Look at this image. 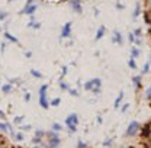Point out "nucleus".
<instances>
[{"mask_svg":"<svg viewBox=\"0 0 151 148\" xmlns=\"http://www.w3.org/2000/svg\"><path fill=\"white\" fill-rule=\"evenodd\" d=\"M112 41L115 42V44H118V45H122V35H121L119 31H113Z\"/></svg>","mask_w":151,"mask_h":148,"instance_id":"nucleus-11","label":"nucleus"},{"mask_svg":"<svg viewBox=\"0 0 151 148\" xmlns=\"http://www.w3.org/2000/svg\"><path fill=\"white\" fill-rule=\"evenodd\" d=\"M35 19H31V22L28 23V28H34V29H39L41 28V23H37V22H34Z\"/></svg>","mask_w":151,"mask_h":148,"instance_id":"nucleus-18","label":"nucleus"},{"mask_svg":"<svg viewBox=\"0 0 151 148\" xmlns=\"http://www.w3.org/2000/svg\"><path fill=\"white\" fill-rule=\"evenodd\" d=\"M112 142H113V139H106V141L103 142V145H105V147H111Z\"/></svg>","mask_w":151,"mask_h":148,"instance_id":"nucleus-33","label":"nucleus"},{"mask_svg":"<svg viewBox=\"0 0 151 148\" xmlns=\"http://www.w3.org/2000/svg\"><path fill=\"white\" fill-rule=\"evenodd\" d=\"M29 100H31V94L26 93V94H25V102H29Z\"/></svg>","mask_w":151,"mask_h":148,"instance_id":"nucleus-36","label":"nucleus"},{"mask_svg":"<svg viewBox=\"0 0 151 148\" xmlns=\"http://www.w3.org/2000/svg\"><path fill=\"white\" fill-rule=\"evenodd\" d=\"M47 142L41 144L44 145V148H60L61 145V138L58 137V132L55 131H51V132H47Z\"/></svg>","mask_w":151,"mask_h":148,"instance_id":"nucleus-1","label":"nucleus"},{"mask_svg":"<svg viewBox=\"0 0 151 148\" xmlns=\"http://www.w3.org/2000/svg\"><path fill=\"white\" fill-rule=\"evenodd\" d=\"M23 119H25V116H18V118H15V124H20Z\"/></svg>","mask_w":151,"mask_h":148,"instance_id":"nucleus-34","label":"nucleus"},{"mask_svg":"<svg viewBox=\"0 0 151 148\" xmlns=\"http://www.w3.org/2000/svg\"><path fill=\"white\" fill-rule=\"evenodd\" d=\"M67 92L70 93V94H71V96H74V97H78V96H80V93L77 92V90H76V89H68V90H67Z\"/></svg>","mask_w":151,"mask_h":148,"instance_id":"nucleus-24","label":"nucleus"},{"mask_svg":"<svg viewBox=\"0 0 151 148\" xmlns=\"http://www.w3.org/2000/svg\"><path fill=\"white\" fill-rule=\"evenodd\" d=\"M6 1H13V0H6Z\"/></svg>","mask_w":151,"mask_h":148,"instance_id":"nucleus-44","label":"nucleus"},{"mask_svg":"<svg viewBox=\"0 0 151 148\" xmlns=\"http://www.w3.org/2000/svg\"><path fill=\"white\" fill-rule=\"evenodd\" d=\"M0 148H7L6 145H3V144H0Z\"/></svg>","mask_w":151,"mask_h":148,"instance_id":"nucleus-43","label":"nucleus"},{"mask_svg":"<svg viewBox=\"0 0 151 148\" xmlns=\"http://www.w3.org/2000/svg\"><path fill=\"white\" fill-rule=\"evenodd\" d=\"M128 108H129V105L127 103V105H125V106H124V108L121 109V112H127V111H128Z\"/></svg>","mask_w":151,"mask_h":148,"instance_id":"nucleus-37","label":"nucleus"},{"mask_svg":"<svg viewBox=\"0 0 151 148\" xmlns=\"http://www.w3.org/2000/svg\"><path fill=\"white\" fill-rule=\"evenodd\" d=\"M116 7H118V10H122V9H124V4H121V3H116Z\"/></svg>","mask_w":151,"mask_h":148,"instance_id":"nucleus-38","label":"nucleus"},{"mask_svg":"<svg viewBox=\"0 0 151 148\" xmlns=\"http://www.w3.org/2000/svg\"><path fill=\"white\" fill-rule=\"evenodd\" d=\"M0 131H3V132H12V128H10V125H7L6 122H0Z\"/></svg>","mask_w":151,"mask_h":148,"instance_id":"nucleus-15","label":"nucleus"},{"mask_svg":"<svg viewBox=\"0 0 151 148\" xmlns=\"http://www.w3.org/2000/svg\"><path fill=\"white\" fill-rule=\"evenodd\" d=\"M145 6H147V12L151 15V0H145Z\"/></svg>","mask_w":151,"mask_h":148,"instance_id":"nucleus-30","label":"nucleus"},{"mask_svg":"<svg viewBox=\"0 0 151 148\" xmlns=\"http://www.w3.org/2000/svg\"><path fill=\"white\" fill-rule=\"evenodd\" d=\"M60 103H61V99H60V97H55V99H52V100L50 102V106L57 108V106H60Z\"/></svg>","mask_w":151,"mask_h":148,"instance_id":"nucleus-19","label":"nucleus"},{"mask_svg":"<svg viewBox=\"0 0 151 148\" xmlns=\"http://www.w3.org/2000/svg\"><path fill=\"white\" fill-rule=\"evenodd\" d=\"M47 90H48V84H42L39 87V105L42 109H48L50 108V102L47 97Z\"/></svg>","mask_w":151,"mask_h":148,"instance_id":"nucleus-2","label":"nucleus"},{"mask_svg":"<svg viewBox=\"0 0 151 148\" xmlns=\"http://www.w3.org/2000/svg\"><path fill=\"white\" fill-rule=\"evenodd\" d=\"M3 35H4V38H6L7 41H10V42H13V44H18V42H19V41H18V38H16V37H13V35H12L10 32H7V31H6V32H4Z\"/></svg>","mask_w":151,"mask_h":148,"instance_id":"nucleus-14","label":"nucleus"},{"mask_svg":"<svg viewBox=\"0 0 151 148\" xmlns=\"http://www.w3.org/2000/svg\"><path fill=\"white\" fill-rule=\"evenodd\" d=\"M60 87H61V90H68L70 87H68V84L67 83H64L61 78H60Z\"/></svg>","mask_w":151,"mask_h":148,"instance_id":"nucleus-22","label":"nucleus"},{"mask_svg":"<svg viewBox=\"0 0 151 148\" xmlns=\"http://www.w3.org/2000/svg\"><path fill=\"white\" fill-rule=\"evenodd\" d=\"M145 99H147V100H150V102H151V87L148 89V90H147V92H145Z\"/></svg>","mask_w":151,"mask_h":148,"instance_id":"nucleus-32","label":"nucleus"},{"mask_svg":"<svg viewBox=\"0 0 151 148\" xmlns=\"http://www.w3.org/2000/svg\"><path fill=\"white\" fill-rule=\"evenodd\" d=\"M0 31H1V29H0Z\"/></svg>","mask_w":151,"mask_h":148,"instance_id":"nucleus-46","label":"nucleus"},{"mask_svg":"<svg viewBox=\"0 0 151 148\" xmlns=\"http://www.w3.org/2000/svg\"><path fill=\"white\" fill-rule=\"evenodd\" d=\"M150 37H151V35H150Z\"/></svg>","mask_w":151,"mask_h":148,"instance_id":"nucleus-47","label":"nucleus"},{"mask_svg":"<svg viewBox=\"0 0 151 148\" xmlns=\"http://www.w3.org/2000/svg\"><path fill=\"white\" fill-rule=\"evenodd\" d=\"M37 9H38V4L37 3H32V4H29V6H25L23 10H20V15H28V16H31V15H34V13L37 12Z\"/></svg>","mask_w":151,"mask_h":148,"instance_id":"nucleus-7","label":"nucleus"},{"mask_svg":"<svg viewBox=\"0 0 151 148\" xmlns=\"http://www.w3.org/2000/svg\"><path fill=\"white\" fill-rule=\"evenodd\" d=\"M4 48H6V44L3 42V44H1V47H0V50H1V51H4Z\"/></svg>","mask_w":151,"mask_h":148,"instance_id":"nucleus-42","label":"nucleus"},{"mask_svg":"<svg viewBox=\"0 0 151 148\" xmlns=\"http://www.w3.org/2000/svg\"><path fill=\"white\" fill-rule=\"evenodd\" d=\"M65 125H67V128H68V129L74 132V131L77 129V125H78V116H77L76 113L68 115V116L65 118Z\"/></svg>","mask_w":151,"mask_h":148,"instance_id":"nucleus-4","label":"nucleus"},{"mask_svg":"<svg viewBox=\"0 0 151 148\" xmlns=\"http://www.w3.org/2000/svg\"><path fill=\"white\" fill-rule=\"evenodd\" d=\"M77 148H87V144H86V142H83L81 139H78V142H77Z\"/></svg>","mask_w":151,"mask_h":148,"instance_id":"nucleus-28","label":"nucleus"},{"mask_svg":"<svg viewBox=\"0 0 151 148\" xmlns=\"http://www.w3.org/2000/svg\"><path fill=\"white\" fill-rule=\"evenodd\" d=\"M0 118H1V119H6V115H4L3 111H0Z\"/></svg>","mask_w":151,"mask_h":148,"instance_id":"nucleus-40","label":"nucleus"},{"mask_svg":"<svg viewBox=\"0 0 151 148\" xmlns=\"http://www.w3.org/2000/svg\"><path fill=\"white\" fill-rule=\"evenodd\" d=\"M1 92L4 93V94H7V93L12 92V83H9V84H3V86H1Z\"/></svg>","mask_w":151,"mask_h":148,"instance_id":"nucleus-16","label":"nucleus"},{"mask_svg":"<svg viewBox=\"0 0 151 148\" xmlns=\"http://www.w3.org/2000/svg\"><path fill=\"white\" fill-rule=\"evenodd\" d=\"M132 83H134L135 89L139 90V89L142 87V75H134V77H132Z\"/></svg>","mask_w":151,"mask_h":148,"instance_id":"nucleus-10","label":"nucleus"},{"mask_svg":"<svg viewBox=\"0 0 151 148\" xmlns=\"http://www.w3.org/2000/svg\"><path fill=\"white\" fill-rule=\"evenodd\" d=\"M25 55H26V58H31V57H32V52H29V51H28Z\"/></svg>","mask_w":151,"mask_h":148,"instance_id":"nucleus-41","label":"nucleus"},{"mask_svg":"<svg viewBox=\"0 0 151 148\" xmlns=\"http://www.w3.org/2000/svg\"><path fill=\"white\" fill-rule=\"evenodd\" d=\"M71 32H73V22H67V23L61 28V35H60V38H61V39L70 38L71 37Z\"/></svg>","mask_w":151,"mask_h":148,"instance_id":"nucleus-5","label":"nucleus"},{"mask_svg":"<svg viewBox=\"0 0 151 148\" xmlns=\"http://www.w3.org/2000/svg\"><path fill=\"white\" fill-rule=\"evenodd\" d=\"M32 3H35V0H26L25 6H29V4H32Z\"/></svg>","mask_w":151,"mask_h":148,"instance_id":"nucleus-39","label":"nucleus"},{"mask_svg":"<svg viewBox=\"0 0 151 148\" xmlns=\"http://www.w3.org/2000/svg\"><path fill=\"white\" fill-rule=\"evenodd\" d=\"M6 18H7V12H4V10H0V20H4Z\"/></svg>","mask_w":151,"mask_h":148,"instance_id":"nucleus-29","label":"nucleus"},{"mask_svg":"<svg viewBox=\"0 0 151 148\" xmlns=\"http://www.w3.org/2000/svg\"><path fill=\"white\" fill-rule=\"evenodd\" d=\"M139 13H141V4H139V3H137V4H135V10H134V15H132V16H134V19L138 18V16H139Z\"/></svg>","mask_w":151,"mask_h":148,"instance_id":"nucleus-17","label":"nucleus"},{"mask_svg":"<svg viewBox=\"0 0 151 148\" xmlns=\"http://www.w3.org/2000/svg\"><path fill=\"white\" fill-rule=\"evenodd\" d=\"M128 38H129V42H131V44H134V41H135V35H134V34H129V35H128Z\"/></svg>","mask_w":151,"mask_h":148,"instance_id":"nucleus-35","label":"nucleus"},{"mask_svg":"<svg viewBox=\"0 0 151 148\" xmlns=\"http://www.w3.org/2000/svg\"><path fill=\"white\" fill-rule=\"evenodd\" d=\"M52 131H55V132H60V131H63V126H61L60 124H52Z\"/></svg>","mask_w":151,"mask_h":148,"instance_id":"nucleus-25","label":"nucleus"},{"mask_svg":"<svg viewBox=\"0 0 151 148\" xmlns=\"http://www.w3.org/2000/svg\"><path fill=\"white\" fill-rule=\"evenodd\" d=\"M122 99H124V92H121L119 96L116 97V100H115V103H113V108H115V109H119V106H121V103H122Z\"/></svg>","mask_w":151,"mask_h":148,"instance_id":"nucleus-13","label":"nucleus"},{"mask_svg":"<svg viewBox=\"0 0 151 148\" xmlns=\"http://www.w3.org/2000/svg\"><path fill=\"white\" fill-rule=\"evenodd\" d=\"M150 70H151V65H150V63H147V64L144 65V68H142V74L150 73Z\"/></svg>","mask_w":151,"mask_h":148,"instance_id":"nucleus-23","label":"nucleus"},{"mask_svg":"<svg viewBox=\"0 0 151 148\" xmlns=\"http://www.w3.org/2000/svg\"><path fill=\"white\" fill-rule=\"evenodd\" d=\"M15 139H16V141H23V134L18 132V134L15 135Z\"/></svg>","mask_w":151,"mask_h":148,"instance_id":"nucleus-31","label":"nucleus"},{"mask_svg":"<svg viewBox=\"0 0 151 148\" xmlns=\"http://www.w3.org/2000/svg\"><path fill=\"white\" fill-rule=\"evenodd\" d=\"M150 65H151V58H150Z\"/></svg>","mask_w":151,"mask_h":148,"instance_id":"nucleus-45","label":"nucleus"},{"mask_svg":"<svg viewBox=\"0 0 151 148\" xmlns=\"http://www.w3.org/2000/svg\"><path fill=\"white\" fill-rule=\"evenodd\" d=\"M97 86L102 87V80H100V78H92V80H89V81L84 83V90L92 92V89H93V87H97Z\"/></svg>","mask_w":151,"mask_h":148,"instance_id":"nucleus-6","label":"nucleus"},{"mask_svg":"<svg viewBox=\"0 0 151 148\" xmlns=\"http://www.w3.org/2000/svg\"><path fill=\"white\" fill-rule=\"evenodd\" d=\"M128 65H129V68H131V70H135V68H137L135 58H129V61H128Z\"/></svg>","mask_w":151,"mask_h":148,"instance_id":"nucleus-21","label":"nucleus"},{"mask_svg":"<svg viewBox=\"0 0 151 148\" xmlns=\"http://www.w3.org/2000/svg\"><path fill=\"white\" fill-rule=\"evenodd\" d=\"M134 35H135V38H141V35H142V31H141V28H137V29L134 31Z\"/></svg>","mask_w":151,"mask_h":148,"instance_id":"nucleus-26","label":"nucleus"},{"mask_svg":"<svg viewBox=\"0 0 151 148\" xmlns=\"http://www.w3.org/2000/svg\"><path fill=\"white\" fill-rule=\"evenodd\" d=\"M70 6H71V10L76 13H81L83 12V4H81V0H68Z\"/></svg>","mask_w":151,"mask_h":148,"instance_id":"nucleus-8","label":"nucleus"},{"mask_svg":"<svg viewBox=\"0 0 151 148\" xmlns=\"http://www.w3.org/2000/svg\"><path fill=\"white\" fill-rule=\"evenodd\" d=\"M138 55H139V50H138L137 47H134L131 50V58H137Z\"/></svg>","mask_w":151,"mask_h":148,"instance_id":"nucleus-20","label":"nucleus"},{"mask_svg":"<svg viewBox=\"0 0 151 148\" xmlns=\"http://www.w3.org/2000/svg\"><path fill=\"white\" fill-rule=\"evenodd\" d=\"M105 32H106V28L102 25L99 29H97V32H96V37H94V41H100L102 38L105 37Z\"/></svg>","mask_w":151,"mask_h":148,"instance_id":"nucleus-12","label":"nucleus"},{"mask_svg":"<svg viewBox=\"0 0 151 148\" xmlns=\"http://www.w3.org/2000/svg\"><path fill=\"white\" fill-rule=\"evenodd\" d=\"M45 135H47V132H45V131H37L35 138L32 139V142H34V144H42V139L45 138Z\"/></svg>","mask_w":151,"mask_h":148,"instance_id":"nucleus-9","label":"nucleus"},{"mask_svg":"<svg viewBox=\"0 0 151 148\" xmlns=\"http://www.w3.org/2000/svg\"><path fill=\"white\" fill-rule=\"evenodd\" d=\"M31 74H32L34 77H37V78H41V77H42V74L39 73V71H37V70H31Z\"/></svg>","mask_w":151,"mask_h":148,"instance_id":"nucleus-27","label":"nucleus"},{"mask_svg":"<svg viewBox=\"0 0 151 148\" xmlns=\"http://www.w3.org/2000/svg\"><path fill=\"white\" fill-rule=\"evenodd\" d=\"M139 131H141V124H139V122H137V121H132L131 124L128 125L127 131H125V137L132 138V137H135Z\"/></svg>","mask_w":151,"mask_h":148,"instance_id":"nucleus-3","label":"nucleus"}]
</instances>
